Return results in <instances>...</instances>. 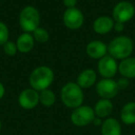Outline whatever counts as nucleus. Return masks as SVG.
Segmentation results:
<instances>
[{
    "mask_svg": "<svg viewBox=\"0 0 135 135\" xmlns=\"http://www.w3.org/2000/svg\"><path fill=\"white\" fill-rule=\"evenodd\" d=\"M60 98L66 107L70 109L81 107L84 101L83 89H81L76 83L69 81L60 91Z\"/></svg>",
    "mask_w": 135,
    "mask_h": 135,
    "instance_id": "1",
    "label": "nucleus"
},
{
    "mask_svg": "<svg viewBox=\"0 0 135 135\" xmlns=\"http://www.w3.org/2000/svg\"><path fill=\"white\" fill-rule=\"evenodd\" d=\"M55 74L53 70L48 66H39L35 68L30 74L29 84L31 88L37 92L48 89L53 83Z\"/></svg>",
    "mask_w": 135,
    "mask_h": 135,
    "instance_id": "2",
    "label": "nucleus"
},
{
    "mask_svg": "<svg viewBox=\"0 0 135 135\" xmlns=\"http://www.w3.org/2000/svg\"><path fill=\"white\" fill-rule=\"evenodd\" d=\"M134 44L131 38L127 35H119L110 41L107 45V53L116 60L129 57L132 54Z\"/></svg>",
    "mask_w": 135,
    "mask_h": 135,
    "instance_id": "3",
    "label": "nucleus"
},
{
    "mask_svg": "<svg viewBox=\"0 0 135 135\" xmlns=\"http://www.w3.org/2000/svg\"><path fill=\"white\" fill-rule=\"evenodd\" d=\"M40 13L33 6H26L21 10L19 15V24L23 32L32 33L39 27Z\"/></svg>",
    "mask_w": 135,
    "mask_h": 135,
    "instance_id": "4",
    "label": "nucleus"
},
{
    "mask_svg": "<svg viewBox=\"0 0 135 135\" xmlns=\"http://www.w3.org/2000/svg\"><path fill=\"white\" fill-rule=\"evenodd\" d=\"M95 118L94 108L89 105H83L74 108L70 114V120L72 124L77 127H86L92 124Z\"/></svg>",
    "mask_w": 135,
    "mask_h": 135,
    "instance_id": "5",
    "label": "nucleus"
},
{
    "mask_svg": "<svg viewBox=\"0 0 135 135\" xmlns=\"http://www.w3.org/2000/svg\"><path fill=\"white\" fill-rule=\"evenodd\" d=\"M135 15V7L129 1H120L117 3L112 10V19L116 22L127 23Z\"/></svg>",
    "mask_w": 135,
    "mask_h": 135,
    "instance_id": "6",
    "label": "nucleus"
},
{
    "mask_svg": "<svg viewBox=\"0 0 135 135\" xmlns=\"http://www.w3.org/2000/svg\"><path fill=\"white\" fill-rule=\"evenodd\" d=\"M63 23L69 30L75 31L81 28L84 23V15L77 8H66L63 13Z\"/></svg>",
    "mask_w": 135,
    "mask_h": 135,
    "instance_id": "7",
    "label": "nucleus"
},
{
    "mask_svg": "<svg viewBox=\"0 0 135 135\" xmlns=\"http://www.w3.org/2000/svg\"><path fill=\"white\" fill-rule=\"evenodd\" d=\"M96 94L102 99L111 100L115 98L119 92L117 81L113 79H102L96 83Z\"/></svg>",
    "mask_w": 135,
    "mask_h": 135,
    "instance_id": "8",
    "label": "nucleus"
},
{
    "mask_svg": "<svg viewBox=\"0 0 135 135\" xmlns=\"http://www.w3.org/2000/svg\"><path fill=\"white\" fill-rule=\"evenodd\" d=\"M97 70L104 79H112L118 72V64L114 57L107 55L98 60Z\"/></svg>",
    "mask_w": 135,
    "mask_h": 135,
    "instance_id": "9",
    "label": "nucleus"
},
{
    "mask_svg": "<svg viewBox=\"0 0 135 135\" xmlns=\"http://www.w3.org/2000/svg\"><path fill=\"white\" fill-rule=\"evenodd\" d=\"M18 102L21 108L31 110L35 108L39 104V92L32 88H27L21 91L18 97Z\"/></svg>",
    "mask_w": 135,
    "mask_h": 135,
    "instance_id": "10",
    "label": "nucleus"
},
{
    "mask_svg": "<svg viewBox=\"0 0 135 135\" xmlns=\"http://www.w3.org/2000/svg\"><path fill=\"white\" fill-rule=\"evenodd\" d=\"M87 56L92 59L99 60L100 58L107 56V45L104 42L99 40H94L87 44L85 48Z\"/></svg>",
    "mask_w": 135,
    "mask_h": 135,
    "instance_id": "11",
    "label": "nucleus"
},
{
    "mask_svg": "<svg viewBox=\"0 0 135 135\" xmlns=\"http://www.w3.org/2000/svg\"><path fill=\"white\" fill-rule=\"evenodd\" d=\"M97 83V74L93 69L81 70L77 77V83L81 89H88Z\"/></svg>",
    "mask_w": 135,
    "mask_h": 135,
    "instance_id": "12",
    "label": "nucleus"
},
{
    "mask_svg": "<svg viewBox=\"0 0 135 135\" xmlns=\"http://www.w3.org/2000/svg\"><path fill=\"white\" fill-rule=\"evenodd\" d=\"M114 20L109 16H100L93 23V30L97 34H107L113 30Z\"/></svg>",
    "mask_w": 135,
    "mask_h": 135,
    "instance_id": "13",
    "label": "nucleus"
},
{
    "mask_svg": "<svg viewBox=\"0 0 135 135\" xmlns=\"http://www.w3.org/2000/svg\"><path fill=\"white\" fill-rule=\"evenodd\" d=\"M121 124L115 118H107L101 125V135H121Z\"/></svg>",
    "mask_w": 135,
    "mask_h": 135,
    "instance_id": "14",
    "label": "nucleus"
},
{
    "mask_svg": "<svg viewBox=\"0 0 135 135\" xmlns=\"http://www.w3.org/2000/svg\"><path fill=\"white\" fill-rule=\"evenodd\" d=\"M34 43L35 41H34L32 33L22 32L21 34H20L16 41L18 52L21 53V54H28L33 49Z\"/></svg>",
    "mask_w": 135,
    "mask_h": 135,
    "instance_id": "15",
    "label": "nucleus"
},
{
    "mask_svg": "<svg viewBox=\"0 0 135 135\" xmlns=\"http://www.w3.org/2000/svg\"><path fill=\"white\" fill-rule=\"evenodd\" d=\"M118 72L121 77L127 79H134L135 78V57L129 56L125 59L120 60L118 64Z\"/></svg>",
    "mask_w": 135,
    "mask_h": 135,
    "instance_id": "16",
    "label": "nucleus"
},
{
    "mask_svg": "<svg viewBox=\"0 0 135 135\" xmlns=\"http://www.w3.org/2000/svg\"><path fill=\"white\" fill-rule=\"evenodd\" d=\"M114 105L111 100L108 99H100L95 103L94 107V111L95 117L100 118H109L110 114L112 113Z\"/></svg>",
    "mask_w": 135,
    "mask_h": 135,
    "instance_id": "17",
    "label": "nucleus"
},
{
    "mask_svg": "<svg viewBox=\"0 0 135 135\" xmlns=\"http://www.w3.org/2000/svg\"><path fill=\"white\" fill-rule=\"evenodd\" d=\"M120 120L125 125L135 124V102H128L120 111Z\"/></svg>",
    "mask_w": 135,
    "mask_h": 135,
    "instance_id": "18",
    "label": "nucleus"
},
{
    "mask_svg": "<svg viewBox=\"0 0 135 135\" xmlns=\"http://www.w3.org/2000/svg\"><path fill=\"white\" fill-rule=\"evenodd\" d=\"M56 94L50 89H45L39 92V104L45 107H50L56 103Z\"/></svg>",
    "mask_w": 135,
    "mask_h": 135,
    "instance_id": "19",
    "label": "nucleus"
},
{
    "mask_svg": "<svg viewBox=\"0 0 135 135\" xmlns=\"http://www.w3.org/2000/svg\"><path fill=\"white\" fill-rule=\"evenodd\" d=\"M33 39L35 42L39 44H45L49 40V33L45 28L38 27L36 30H34L32 32Z\"/></svg>",
    "mask_w": 135,
    "mask_h": 135,
    "instance_id": "20",
    "label": "nucleus"
},
{
    "mask_svg": "<svg viewBox=\"0 0 135 135\" xmlns=\"http://www.w3.org/2000/svg\"><path fill=\"white\" fill-rule=\"evenodd\" d=\"M2 47L4 53L8 56H13L18 53V48H17V45H16V43L9 41V40L7 43H5L2 45Z\"/></svg>",
    "mask_w": 135,
    "mask_h": 135,
    "instance_id": "21",
    "label": "nucleus"
},
{
    "mask_svg": "<svg viewBox=\"0 0 135 135\" xmlns=\"http://www.w3.org/2000/svg\"><path fill=\"white\" fill-rule=\"evenodd\" d=\"M9 31L6 23L0 21V46H2L5 43L8 41Z\"/></svg>",
    "mask_w": 135,
    "mask_h": 135,
    "instance_id": "22",
    "label": "nucleus"
},
{
    "mask_svg": "<svg viewBox=\"0 0 135 135\" xmlns=\"http://www.w3.org/2000/svg\"><path fill=\"white\" fill-rule=\"evenodd\" d=\"M116 81H117V84H118V89H119V91L126 90V89L129 86V81L127 78L121 77L118 80H117Z\"/></svg>",
    "mask_w": 135,
    "mask_h": 135,
    "instance_id": "23",
    "label": "nucleus"
},
{
    "mask_svg": "<svg viewBox=\"0 0 135 135\" xmlns=\"http://www.w3.org/2000/svg\"><path fill=\"white\" fill-rule=\"evenodd\" d=\"M78 4V0H63V5L66 8H76Z\"/></svg>",
    "mask_w": 135,
    "mask_h": 135,
    "instance_id": "24",
    "label": "nucleus"
},
{
    "mask_svg": "<svg viewBox=\"0 0 135 135\" xmlns=\"http://www.w3.org/2000/svg\"><path fill=\"white\" fill-rule=\"evenodd\" d=\"M124 28H125V24L121 22H116L115 21L114 23V27H113V30L117 32H122L124 31Z\"/></svg>",
    "mask_w": 135,
    "mask_h": 135,
    "instance_id": "25",
    "label": "nucleus"
},
{
    "mask_svg": "<svg viewBox=\"0 0 135 135\" xmlns=\"http://www.w3.org/2000/svg\"><path fill=\"white\" fill-rule=\"evenodd\" d=\"M102 123H103V120H102V118H97V117H95V118H94V120H93V122H92V124H94V126H101Z\"/></svg>",
    "mask_w": 135,
    "mask_h": 135,
    "instance_id": "26",
    "label": "nucleus"
},
{
    "mask_svg": "<svg viewBox=\"0 0 135 135\" xmlns=\"http://www.w3.org/2000/svg\"><path fill=\"white\" fill-rule=\"evenodd\" d=\"M5 93H6V90H5V86L1 81H0V100L2 99L5 95Z\"/></svg>",
    "mask_w": 135,
    "mask_h": 135,
    "instance_id": "27",
    "label": "nucleus"
},
{
    "mask_svg": "<svg viewBox=\"0 0 135 135\" xmlns=\"http://www.w3.org/2000/svg\"><path fill=\"white\" fill-rule=\"evenodd\" d=\"M1 129H2V122L0 120V131H1Z\"/></svg>",
    "mask_w": 135,
    "mask_h": 135,
    "instance_id": "28",
    "label": "nucleus"
}]
</instances>
